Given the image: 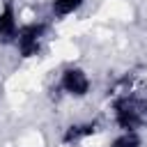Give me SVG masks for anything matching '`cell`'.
I'll return each mask as SVG.
<instances>
[{
	"mask_svg": "<svg viewBox=\"0 0 147 147\" xmlns=\"http://www.w3.org/2000/svg\"><path fill=\"white\" fill-rule=\"evenodd\" d=\"M21 11L14 0L0 2V46H14L18 32H21Z\"/></svg>",
	"mask_w": 147,
	"mask_h": 147,
	"instance_id": "cell-4",
	"label": "cell"
},
{
	"mask_svg": "<svg viewBox=\"0 0 147 147\" xmlns=\"http://www.w3.org/2000/svg\"><path fill=\"white\" fill-rule=\"evenodd\" d=\"M51 30H53V21L46 16V18H30V21H23L21 25V32L14 41V51L21 60H34L39 57L46 46H48V39H51Z\"/></svg>",
	"mask_w": 147,
	"mask_h": 147,
	"instance_id": "cell-2",
	"label": "cell"
},
{
	"mask_svg": "<svg viewBox=\"0 0 147 147\" xmlns=\"http://www.w3.org/2000/svg\"><path fill=\"white\" fill-rule=\"evenodd\" d=\"M106 147H145V138L142 131H117Z\"/></svg>",
	"mask_w": 147,
	"mask_h": 147,
	"instance_id": "cell-7",
	"label": "cell"
},
{
	"mask_svg": "<svg viewBox=\"0 0 147 147\" xmlns=\"http://www.w3.org/2000/svg\"><path fill=\"white\" fill-rule=\"evenodd\" d=\"M85 5H87V0H48V18L53 23L64 21L69 16H76Z\"/></svg>",
	"mask_w": 147,
	"mask_h": 147,
	"instance_id": "cell-6",
	"label": "cell"
},
{
	"mask_svg": "<svg viewBox=\"0 0 147 147\" xmlns=\"http://www.w3.org/2000/svg\"><path fill=\"white\" fill-rule=\"evenodd\" d=\"M94 90V80L90 76V71L78 64V62H69L64 67H60L57 76H55V92L62 99H71V101H83L92 94Z\"/></svg>",
	"mask_w": 147,
	"mask_h": 147,
	"instance_id": "cell-3",
	"label": "cell"
},
{
	"mask_svg": "<svg viewBox=\"0 0 147 147\" xmlns=\"http://www.w3.org/2000/svg\"><path fill=\"white\" fill-rule=\"evenodd\" d=\"M96 133H101V124L96 119H80V122H74L64 129L62 133V142L64 145H80L90 138H94Z\"/></svg>",
	"mask_w": 147,
	"mask_h": 147,
	"instance_id": "cell-5",
	"label": "cell"
},
{
	"mask_svg": "<svg viewBox=\"0 0 147 147\" xmlns=\"http://www.w3.org/2000/svg\"><path fill=\"white\" fill-rule=\"evenodd\" d=\"M142 101H145V117H147V92L142 94Z\"/></svg>",
	"mask_w": 147,
	"mask_h": 147,
	"instance_id": "cell-8",
	"label": "cell"
},
{
	"mask_svg": "<svg viewBox=\"0 0 147 147\" xmlns=\"http://www.w3.org/2000/svg\"><path fill=\"white\" fill-rule=\"evenodd\" d=\"M110 122L115 131H142L147 129L145 101L138 92H119L110 101Z\"/></svg>",
	"mask_w": 147,
	"mask_h": 147,
	"instance_id": "cell-1",
	"label": "cell"
}]
</instances>
